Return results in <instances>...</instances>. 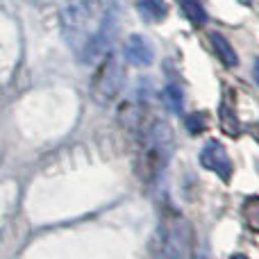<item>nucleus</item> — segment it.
I'll use <instances>...</instances> for the list:
<instances>
[{"mask_svg": "<svg viewBox=\"0 0 259 259\" xmlns=\"http://www.w3.org/2000/svg\"><path fill=\"white\" fill-rule=\"evenodd\" d=\"M164 103H166V107H168V112H173V114H180L182 112V105H184V96H182V89H180L178 84H168L164 89Z\"/></svg>", "mask_w": 259, "mask_h": 259, "instance_id": "1a4fd4ad", "label": "nucleus"}, {"mask_svg": "<svg viewBox=\"0 0 259 259\" xmlns=\"http://www.w3.org/2000/svg\"><path fill=\"white\" fill-rule=\"evenodd\" d=\"M193 234L189 230L187 221L180 216H170L168 221H161L152 237V250L161 257H189L193 246Z\"/></svg>", "mask_w": 259, "mask_h": 259, "instance_id": "f257e3e1", "label": "nucleus"}, {"mask_svg": "<svg viewBox=\"0 0 259 259\" xmlns=\"http://www.w3.org/2000/svg\"><path fill=\"white\" fill-rule=\"evenodd\" d=\"M137 9H139V14L150 23L164 21L166 14H168V5H166L164 0H139Z\"/></svg>", "mask_w": 259, "mask_h": 259, "instance_id": "0eeeda50", "label": "nucleus"}, {"mask_svg": "<svg viewBox=\"0 0 259 259\" xmlns=\"http://www.w3.org/2000/svg\"><path fill=\"white\" fill-rule=\"evenodd\" d=\"M180 7H182V14L193 25H205L207 23V12L198 0H180Z\"/></svg>", "mask_w": 259, "mask_h": 259, "instance_id": "6e6552de", "label": "nucleus"}, {"mask_svg": "<svg viewBox=\"0 0 259 259\" xmlns=\"http://www.w3.org/2000/svg\"><path fill=\"white\" fill-rule=\"evenodd\" d=\"M221 123H223V130L228 134H232V137L239 134V121H237V116H234V109L232 107L228 109L225 100H223V105H221Z\"/></svg>", "mask_w": 259, "mask_h": 259, "instance_id": "9b49d317", "label": "nucleus"}, {"mask_svg": "<svg viewBox=\"0 0 259 259\" xmlns=\"http://www.w3.org/2000/svg\"><path fill=\"white\" fill-rule=\"evenodd\" d=\"M121 87H123V68L114 62V57L105 55V62L94 82V100L100 105H109L121 94Z\"/></svg>", "mask_w": 259, "mask_h": 259, "instance_id": "7ed1b4c3", "label": "nucleus"}, {"mask_svg": "<svg viewBox=\"0 0 259 259\" xmlns=\"http://www.w3.org/2000/svg\"><path fill=\"white\" fill-rule=\"evenodd\" d=\"M209 41H211V48H214V55L225 64V66H237V62H239L237 53H234L232 44H230L221 32H211Z\"/></svg>", "mask_w": 259, "mask_h": 259, "instance_id": "423d86ee", "label": "nucleus"}, {"mask_svg": "<svg viewBox=\"0 0 259 259\" xmlns=\"http://www.w3.org/2000/svg\"><path fill=\"white\" fill-rule=\"evenodd\" d=\"M116 36V9L109 5L103 14H100L98 25L91 30V34L87 36V41L80 48V62L84 64H94L107 55V50L112 48V41Z\"/></svg>", "mask_w": 259, "mask_h": 259, "instance_id": "f03ea898", "label": "nucleus"}, {"mask_svg": "<svg viewBox=\"0 0 259 259\" xmlns=\"http://www.w3.org/2000/svg\"><path fill=\"white\" fill-rule=\"evenodd\" d=\"M187 127H189V132H191V134L205 132V130H207V116H205V112L191 114V116L187 118Z\"/></svg>", "mask_w": 259, "mask_h": 259, "instance_id": "f8f14e48", "label": "nucleus"}, {"mask_svg": "<svg viewBox=\"0 0 259 259\" xmlns=\"http://www.w3.org/2000/svg\"><path fill=\"white\" fill-rule=\"evenodd\" d=\"M239 3H241V5H246V7H250V5H252V0H239Z\"/></svg>", "mask_w": 259, "mask_h": 259, "instance_id": "4468645a", "label": "nucleus"}, {"mask_svg": "<svg viewBox=\"0 0 259 259\" xmlns=\"http://www.w3.org/2000/svg\"><path fill=\"white\" fill-rule=\"evenodd\" d=\"M252 75H255V82L259 84V57H257V62H255V68H252Z\"/></svg>", "mask_w": 259, "mask_h": 259, "instance_id": "ddd939ff", "label": "nucleus"}, {"mask_svg": "<svg viewBox=\"0 0 259 259\" xmlns=\"http://www.w3.org/2000/svg\"><path fill=\"white\" fill-rule=\"evenodd\" d=\"M243 216H246L248 228L259 232V198H248L243 202Z\"/></svg>", "mask_w": 259, "mask_h": 259, "instance_id": "9d476101", "label": "nucleus"}, {"mask_svg": "<svg viewBox=\"0 0 259 259\" xmlns=\"http://www.w3.org/2000/svg\"><path fill=\"white\" fill-rule=\"evenodd\" d=\"M200 164H202V168L216 173L223 182H230V178H232V159H230L225 146L221 141H216V139H209V141L202 146Z\"/></svg>", "mask_w": 259, "mask_h": 259, "instance_id": "20e7f679", "label": "nucleus"}, {"mask_svg": "<svg viewBox=\"0 0 259 259\" xmlns=\"http://www.w3.org/2000/svg\"><path fill=\"white\" fill-rule=\"evenodd\" d=\"M123 55L134 66H150L155 62V50L143 34H130L123 46Z\"/></svg>", "mask_w": 259, "mask_h": 259, "instance_id": "39448f33", "label": "nucleus"}]
</instances>
